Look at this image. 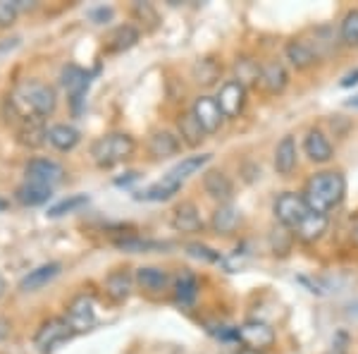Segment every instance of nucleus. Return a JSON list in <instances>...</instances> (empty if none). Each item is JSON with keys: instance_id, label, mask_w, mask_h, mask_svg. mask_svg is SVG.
<instances>
[{"instance_id": "1", "label": "nucleus", "mask_w": 358, "mask_h": 354, "mask_svg": "<svg viewBox=\"0 0 358 354\" xmlns=\"http://www.w3.org/2000/svg\"><path fill=\"white\" fill-rule=\"evenodd\" d=\"M57 106V96L55 89L43 82H36V79H24L15 86L13 91L5 98V115H8V123L10 120H22L27 118H48L50 113Z\"/></svg>"}, {"instance_id": "2", "label": "nucleus", "mask_w": 358, "mask_h": 354, "mask_svg": "<svg viewBox=\"0 0 358 354\" xmlns=\"http://www.w3.org/2000/svg\"><path fill=\"white\" fill-rule=\"evenodd\" d=\"M346 194V177L337 170H322L313 177L306 179L303 184V201L310 213H327L337 208L344 201Z\"/></svg>"}, {"instance_id": "3", "label": "nucleus", "mask_w": 358, "mask_h": 354, "mask_svg": "<svg viewBox=\"0 0 358 354\" xmlns=\"http://www.w3.org/2000/svg\"><path fill=\"white\" fill-rule=\"evenodd\" d=\"M131 154H134V139L124 135V132H113V135L98 137L91 144V156H94L96 165L101 168H113L122 163Z\"/></svg>"}, {"instance_id": "4", "label": "nucleus", "mask_w": 358, "mask_h": 354, "mask_svg": "<svg viewBox=\"0 0 358 354\" xmlns=\"http://www.w3.org/2000/svg\"><path fill=\"white\" fill-rule=\"evenodd\" d=\"M273 211H275L277 223L287 230H296L299 225L303 223V218L310 213L303 201V196L296 194V191H285V194L277 196Z\"/></svg>"}, {"instance_id": "5", "label": "nucleus", "mask_w": 358, "mask_h": 354, "mask_svg": "<svg viewBox=\"0 0 358 354\" xmlns=\"http://www.w3.org/2000/svg\"><path fill=\"white\" fill-rule=\"evenodd\" d=\"M74 335V330L69 328L65 318H48L38 326L36 335H34V345L41 354H50L57 345H62Z\"/></svg>"}, {"instance_id": "6", "label": "nucleus", "mask_w": 358, "mask_h": 354, "mask_svg": "<svg viewBox=\"0 0 358 354\" xmlns=\"http://www.w3.org/2000/svg\"><path fill=\"white\" fill-rule=\"evenodd\" d=\"M65 321L74 333H86L96 323V301L91 294H77L67 306Z\"/></svg>"}, {"instance_id": "7", "label": "nucleus", "mask_w": 358, "mask_h": 354, "mask_svg": "<svg viewBox=\"0 0 358 354\" xmlns=\"http://www.w3.org/2000/svg\"><path fill=\"white\" fill-rule=\"evenodd\" d=\"M246 96H248V91H246L244 84L234 82V79H227V82L220 86V91H217L215 101H217V106H220L224 118L232 120V118H239V115L244 113Z\"/></svg>"}, {"instance_id": "8", "label": "nucleus", "mask_w": 358, "mask_h": 354, "mask_svg": "<svg viewBox=\"0 0 358 354\" xmlns=\"http://www.w3.org/2000/svg\"><path fill=\"white\" fill-rule=\"evenodd\" d=\"M239 342L248 350H268L275 345V330L263 321H246L239 326Z\"/></svg>"}, {"instance_id": "9", "label": "nucleus", "mask_w": 358, "mask_h": 354, "mask_svg": "<svg viewBox=\"0 0 358 354\" xmlns=\"http://www.w3.org/2000/svg\"><path fill=\"white\" fill-rule=\"evenodd\" d=\"M192 113L196 115V120L201 123V127L206 130V135H215L224 123V115L220 106H217L215 96H199L194 101Z\"/></svg>"}, {"instance_id": "10", "label": "nucleus", "mask_w": 358, "mask_h": 354, "mask_svg": "<svg viewBox=\"0 0 358 354\" xmlns=\"http://www.w3.org/2000/svg\"><path fill=\"white\" fill-rule=\"evenodd\" d=\"M24 172H27V182L53 187V184L60 182L62 175H65V168L50 158H34V161H29Z\"/></svg>"}, {"instance_id": "11", "label": "nucleus", "mask_w": 358, "mask_h": 354, "mask_svg": "<svg viewBox=\"0 0 358 354\" xmlns=\"http://www.w3.org/2000/svg\"><path fill=\"white\" fill-rule=\"evenodd\" d=\"M91 84V74L82 67L69 65L62 69V86L69 91V103H72V110L79 113V103L84 101V94Z\"/></svg>"}, {"instance_id": "12", "label": "nucleus", "mask_w": 358, "mask_h": 354, "mask_svg": "<svg viewBox=\"0 0 358 354\" xmlns=\"http://www.w3.org/2000/svg\"><path fill=\"white\" fill-rule=\"evenodd\" d=\"M261 89L265 91V94H282V91L287 89V84H289V72H287L285 62L280 60H268L263 62L261 67Z\"/></svg>"}, {"instance_id": "13", "label": "nucleus", "mask_w": 358, "mask_h": 354, "mask_svg": "<svg viewBox=\"0 0 358 354\" xmlns=\"http://www.w3.org/2000/svg\"><path fill=\"white\" fill-rule=\"evenodd\" d=\"M182 184H184V179L177 177L175 172L170 170L167 175H163V179H158V182H153L151 187L138 191L136 199H141V201H167V199H172L179 189H182Z\"/></svg>"}, {"instance_id": "14", "label": "nucleus", "mask_w": 358, "mask_h": 354, "mask_svg": "<svg viewBox=\"0 0 358 354\" xmlns=\"http://www.w3.org/2000/svg\"><path fill=\"white\" fill-rule=\"evenodd\" d=\"M203 189L210 199L220 201V204H232L234 184L222 170H208L203 175Z\"/></svg>"}, {"instance_id": "15", "label": "nucleus", "mask_w": 358, "mask_h": 354, "mask_svg": "<svg viewBox=\"0 0 358 354\" xmlns=\"http://www.w3.org/2000/svg\"><path fill=\"white\" fill-rule=\"evenodd\" d=\"M172 228L182 232V235H194V232L203 230V220H201V213L196 204H192V201L179 204L175 208V213H172Z\"/></svg>"}, {"instance_id": "16", "label": "nucleus", "mask_w": 358, "mask_h": 354, "mask_svg": "<svg viewBox=\"0 0 358 354\" xmlns=\"http://www.w3.org/2000/svg\"><path fill=\"white\" fill-rule=\"evenodd\" d=\"M17 139H20L22 147L38 149L48 142V127L41 118H27L17 127Z\"/></svg>"}, {"instance_id": "17", "label": "nucleus", "mask_w": 358, "mask_h": 354, "mask_svg": "<svg viewBox=\"0 0 358 354\" xmlns=\"http://www.w3.org/2000/svg\"><path fill=\"white\" fill-rule=\"evenodd\" d=\"M285 55H287V60H289V65L296 67V69L313 67L317 62V57H320V53H317L308 41H303V39H294V41L287 43Z\"/></svg>"}, {"instance_id": "18", "label": "nucleus", "mask_w": 358, "mask_h": 354, "mask_svg": "<svg viewBox=\"0 0 358 354\" xmlns=\"http://www.w3.org/2000/svg\"><path fill=\"white\" fill-rule=\"evenodd\" d=\"M303 151L313 163H330L334 156L330 139L322 135L320 130H308V135L303 139Z\"/></svg>"}, {"instance_id": "19", "label": "nucleus", "mask_w": 358, "mask_h": 354, "mask_svg": "<svg viewBox=\"0 0 358 354\" xmlns=\"http://www.w3.org/2000/svg\"><path fill=\"white\" fill-rule=\"evenodd\" d=\"M296 139L292 135L282 137L280 144H277L275 149V170L277 175L282 177H289L294 172V168H296Z\"/></svg>"}, {"instance_id": "20", "label": "nucleus", "mask_w": 358, "mask_h": 354, "mask_svg": "<svg viewBox=\"0 0 358 354\" xmlns=\"http://www.w3.org/2000/svg\"><path fill=\"white\" fill-rule=\"evenodd\" d=\"M241 223V211L234 204H220L213 211L210 228L215 235H232Z\"/></svg>"}, {"instance_id": "21", "label": "nucleus", "mask_w": 358, "mask_h": 354, "mask_svg": "<svg viewBox=\"0 0 358 354\" xmlns=\"http://www.w3.org/2000/svg\"><path fill=\"white\" fill-rule=\"evenodd\" d=\"M179 149H182L179 137L167 130L153 132L151 139H148V154H151L153 158H172V156L179 154Z\"/></svg>"}, {"instance_id": "22", "label": "nucleus", "mask_w": 358, "mask_h": 354, "mask_svg": "<svg viewBox=\"0 0 358 354\" xmlns=\"http://www.w3.org/2000/svg\"><path fill=\"white\" fill-rule=\"evenodd\" d=\"M327 225H330V218L327 216H322V213H308L303 218V223L294 230V235H296V240L306 242V245H313V242H317L327 232Z\"/></svg>"}, {"instance_id": "23", "label": "nucleus", "mask_w": 358, "mask_h": 354, "mask_svg": "<svg viewBox=\"0 0 358 354\" xmlns=\"http://www.w3.org/2000/svg\"><path fill=\"white\" fill-rule=\"evenodd\" d=\"M138 36H141L138 29L131 25L115 27L106 39V53H124V50H129L138 41Z\"/></svg>"}, {"instance_id": "24", "label": "nucleus", "mask_w": 358, "mask_h": 354, "mask_svg": "<svg viewBox=\"0 0 358 354\" xmlns=\"http://www.w3.org/2000/svg\"><path fill=\"white\" fill-rule=\"evenodd\" d=\"M60 273V264H43L38 266V268L29 271L24 278L20 280V290L22 292H36V290H41L43 285H48L50 280Z\"/></svg>"}, {"instance_id": "25", "label": "nucleus", "mask_w": 358, "mask_h": 354, "mask_svg": "<svg viewBox=\"0 0 358 354\" xmlns=\"http://www.w3.org/2000/svg\"><path fill=\"white\" fill-rule=\"evenodd\" d=\"M177 130H179L182 142L189 144V147H199V144L206 139V130L201 127V123L196 120V115L192 113V110H187V113L179 115V118H177Z\"/></svg>"}, {"instance_id": "26", "label": "nucleus", "mask_w": 358, "mask_h": 354, "mask_svg": "<svg viewBox=\"0 0 358 354\" xmlns=\"http://www.w3.org/2000/svg\"><path fill=\"white\" fill-rule=\"evenodd\" d=\"M196 297H199V278L194 275L192 271H179L177 280H175V299L177 304L189 306L194 304Z\"/></svg>"}, {"instance_id": "27", "label": "nucleus", "mask_w": 358, "mask_h": 354, "mask_svg": "<svg viewBox=\"0 0 358 354\" xmlns=\"http://www.w3.org/2000/svg\"><path fill=\"white\" fill-rule=\"evenodd\" d=\"M131 285H134V280H131V275H129V271H127V268L113 271L110 275L106 278V292L110 294V299H115V301L129 299Z\"/></svg>"}, {"instance_id": "28", "label": "nucleus", "mask_w": 358, "mask_h": 354, "mask_svg": "<svg viewBox=\"0 0 358 354\" xmlns=\"http://www.w3.org/2000/svg\"><path fill=\"white\" fill-rule=\"evenodd\" d=\"M79 139H82L79 130H74V127L67 123H57L48 130V142L53 144L57 151H72L79 144Z\"/></svg>"}, {"instance_id": "29", "label": "nucleus", "mask_w": 358, "mask_h": 354, "mask_svg": "<svg viewBox=\"0 0 358 354\" xmlns=\"http://www.w3.org/2000/svg\"><path fill=\"white\" fill-rule=\"evenodd\" d=\"M50 191H53V187H45V184H36V182H24L17 187L15 196H17V201L24 206H41L53 196Z\"/></svg>"}, {"instance_id": "30", "label": "nucleus", "mask_w": 358, "mask_h": 354, "mask_svg": "<svg viewBox=\"0 0 358 354\" xmlns=\"http://www.w3.org/2000/svg\"><path fill=\"white\" fill-rule=\"evenodd\" d=\"M136 282L148 292H163L170 282V275L163 268H155V266H141L136 271Z\"/></svg>"}, {"instance_id": "31", "label": "nucleus", "mask_w": 358, "mask_h": 354, "mask_svg": "<svg viewBox=\"0 0 358 354\" xmlns=\"http://www.w3.org/2000/svg\"><path fill=\"white\" fill-rule=\"evenodd\" d=\"M261 62H256L253 57H236V62H234V82H239V84H244L246 89L251 84H258L261 82Z\"/></svg>"}, {"instance_id": "32", "label": "nucleus", "mask_w": 358, "mask_h": 354, "mask_svg": "<svg viewBox=\"0 0 358 354\" xmlns=\"http://www.w3.org/2000/svg\"><path fill=\"white\" fill-rule=\"evenodd\" d=\"M115 247L122 249L129 254H146V252H158V249H170L167 242H153V240H143L138 235L122 237V240H115Z\"/></svg>"}, {"instance_id": "33", "label": "nucleus", "mask_w": 358, "mask_h": 354, "mask_svg": "<svg viewBox=\"0 0 358 354\" xmlns=\"http://www.w3.org/2000/svg\"><path fill=\"white\" fill-rule=\"evenodd\" d=\"M220 74H222V65L215 60V57H201V60H196L194 79L199 84H203V86L215 84L217 79H220Z\"/></svg>"}, {"instance_id": "34", "label": "nucleus", "mask_w": 358, "mask_h": 354, "mask_svg": "<svg viewBox=\"0 0 358 354\" xmlns=\"http://www.w3.org/2000/svg\"><path fill=\"white\" fill-rule=\"evenodd\" d=\"M339 39L349 48H358V10H349L339 25Z\"/></svg>"}, {"instance_id": "35", "label": "nucleus", "mask_w": 358, "mask_h": 354, "mask_svg": "<svg viewBox=\"0 0 358 354\" xmlns=\"http://www.w3.org/2000/svg\"><path fill=\"white\" fill-rule=\"evenodd\" d=\"M208 161H210V154H201V156H189V158H184L182 163H177L172 168V172H175L177 177H182L184 182H187V177L196 175V172L203 168Z\"/></svg>"}, {"instance_id": "36", "label": "nucleus", "mask_w": 358, "mask_h": 354, "mask_svg": "<svg viewBox=\"0 0 358 354\" xmlns=\"http://www.w3.org/2000/svg\"><path fill=\"white\" fill-rule=\"evenodd\" d=\"M89 204V196L86 194H74V196H67V199H62V201H57V204H53L48 208V216L50 218H60V216H65V213H72V211H77V208H82Z\"/></svg>"}, {"instance_id": "37", "label": "nucleus", "mask_w": 358, "mask_h": 354, "mask_svg": "<svg viewBox=\"0 0 358 354\" xmlns=\"http://www.w3.org/2000/svg\"><path fill=\"white\" fill-rule=\"evenodd\" d=\"M187 254L192 259L203 261V264H220V261H222L220 252H215V249L201 245V242H192V245H187Z\"/></svg>"}, {"instance_id": "38", "label": "nucleus", "mask_w": 358, "mask_h": 354, "mask_svg": "<svg viewBox=\"0 0 358 354\" xmlns=\"http://www.w3.org/2000/svg\"><path fill=\"white\" fill-rule=\"evenodd\" d=\"M17 13H20V0H0V27L13 25Z\"/></svg>"}, {"instance_id": "39", "label": "nucleus", "mask_w": 358, "mask_h": 354, "mask_svg": "<svg viewBox=\"0 0 358 354\" xmlns=\"http://www.w3.org/2000/svg\"><path fill=\"white\" fill-rule=\"evenodd\" d=\"M134 17H136V20H141V22L148 20V25H151V27L158 25V13L153 10L151 3H134Z\"/></svg>"}, {"instance_id": "40", "label": "nucleus", "mask_w": 358, "mask_h": 354, "mask_svg": "<svg viewBox=\"0 0 358 354\" xmlns=\"http://www.w3.org/2000/svg\"><path fill=\"white\" fill-rule=\"evenodd\" d=\"M89 17L96 22V25H103V22L110 20V17H113V10L110 8H96V10H91Z\"/></svg>"}, {"instance_id": "41", "label": "nucleus", "mask_w": 358, "mask_h": 354, "mask_svg": "<svg viewBox=\"0 0 358 354\" xmlns=\"http://www.w3.org/2000/svg\"><path fill=\"white\" fill-rule=\"evenodd\" d=\"M351 84H358V69L351 74H346V77L342 79V86H351Z\"/></svg>"}, {"instance_id": "42", "label": "nucleus", "mask_w": 358, "mask_h": 354, "mask_svg": "<svg viewBox=\"0 0 358 354\" xmlns=\"http://www.w3.org/2000/svg\"><path fill=\"white\" fill-rule=\"evenodd\" d=\"M236 354H265V352H258V350H248V347H244V350H239Z\"/></svg>"}, {"instance_id": "43", "label": "nucleus", "mask_w": 358, "mask_h": 354, "mask_svg": "<svg viewBox=\"0 0 358 354\" xmlns=\"http://www.w3.org/2000/svg\"><path fill=\"white\" fill-rule=\"evenodd\" d=\"M5 208H8V201H5V199H0V211H5Z\"/></svg>"}, {"instance_id": "44", "label": "nucleus", "mask_w": 358, "mask_h": 354, "mask_svg": "<svg viewBox=\"0 0 358 354\" xmlns=\"http://www.w3.org/2000/svg\"><path fill=\"white\" fill-rule=\"evenodd\" d=\"M349 106H358V96L354 98V101H349Z\"/></svg>"}, {"instance_id": "45", "label": "nucleus", "mask_w": 358, "mask_h": 354, "mask_svg": "<svg viewBox=\"0 0 358 354\" xmlns=\"http://www.w3.org/2000/svg\"><path fill=\"white\" fill-rule=\"evenodd\" d=\"M356 237H358V225H356Z\"/></svg>"}]
</instances>
